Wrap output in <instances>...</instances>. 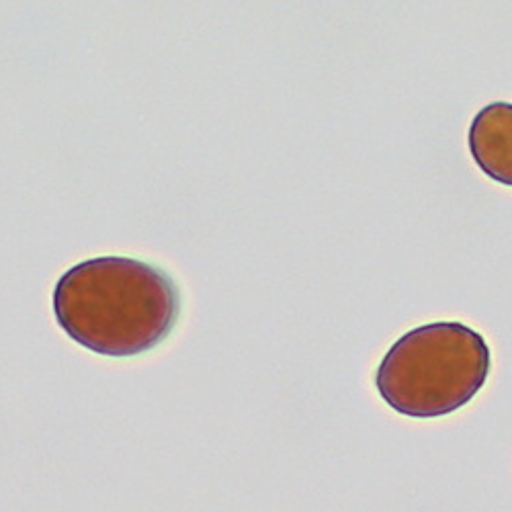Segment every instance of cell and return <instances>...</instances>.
I'll return each instance as SVG.
<instances>
[{
    "label": "cell",
    "instance_id": "3957f363",
    "mask_svg": "<svg viewBox=\"0 0 512 512\" xmlns=\"http://www.w3.org/2000/svg\"><path fill=\"white\" fill-rule=\"evenodd\" d=\"M469 152L496 183L512 187V105L484 107L469 127Z\"/></svg>",
    "mask_w": 512,
    "mask_h": 512
},
{
    "label": "cell",
    "instance_id": "6da1fadb",
    "mask_svg": "<svg viewBox=\"0 0 512 512\" xmlns=\"http://www.w3.org/2000/svg\"><path fill=\"white\" fill-rule=\"evenodd\" d=\"M179 289L166 271L127 256H101L68 269L54 289L62 330L105 357H134L173 332Z\"/></svg>",
    "mask_w": 512,
    "mask_h": 512
},
{
    "label": "cell",
    "instance_id": "7a4b0ae2",
    "mask_svg": "<svg viewBox=\"0 0 512 512\" xmlns=\"http://www.w3.org/2000/svg\"><path fill=\"white\" fill-rule=\"evenodd\" d=\"M488 373L482 334L459 322H435L396 340L377 369L375 388L398 414L439 418L472 402Z\"/></svg>",
    "mask_w": 512,
    "mask_h": 512
}]
</instances>
